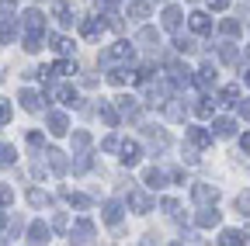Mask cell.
Here are the masks:
<instances>
[{
  "mask_svg": "<svg viewBox=\"0 0 250 246\" xmlns=\"http://www.w3.org/2000/svg\"><path fill=\"white\" fill-rule=\"evenodd\" d=\"M118 149H122V163H125V167H136V163H139V156H143L139 142H122Z\"/></svg>",
  "mask_w": 250,
  "mask_h": 246,
  "instance_id": "obj_1",
  "label": "cell"
},
{
  "mask_svg": "<svg viewBox=\"0 0 250 246\" xmlns=\"http://www.w3.org/2000/svg\"><path fill=\"white\" fill-rule=\"evenodd\" d=\"M49 132L52 135H66L70 132V121H66L62 111H49Z\"/></svg>",
  "mask_w": 250,
  "mask_h": 246,
  "instance_id": "obj_2",
  "label": "cell"
},
{
  "mask_svg": "<svg viewBox=\"0 0 250 246\" xmlns=\"http://www.w3.org/2000/svg\"><path fill=\"white\" fill-rule=\"evenodd\" d=\"M191 194H195V201H202V205H215V198H219V191L212 188V184H195Z\"/></svg>",
  "mask_w": 250,
  "mask_h": 246,
  "instance_id": "obj_3",
  "label": "cell"
},
{
  "mask_svg": "<svg viewBox=\"0 0 250 246\" xmlns=\"http://www.w3.org/2000/svg\"><path fill=\"white\" fill-rule=\"evenodd\" d=\"M219 243H223V246H240V243H250V232H243V229H223Z\"/></svg>",
  "mask_w": 250,
  "mask_h": 246,
  "instance_id": "obj_4",
  "label": "cell"
},
{
  "mask_svg": "<svg viewBox=\"0 0 250 246\" xmlns=\"http://www.w3.org/2000/svg\"><path fill=\"white\" fill-rule=\"evenodd\" d=\"M101 32H104V21H101V18H87V21L80 24V35H83V38H98Z\"/></svg>",
  "mask_w": 250,
  "mask_h": 246,
  "instance_id": "obj_5",
  "label": "cell"
},
{
  "mask_svg": "<svg viewBox=\"0 0 250 246\" xmlns=\"http://www.w3.org/2000/svg\"><path fill=\"white\" fill-rule=\"evenodd\" d=\"M52 97H56L59 104H66V108H77V90H73V87H66V83L56 87V90H52Z\"/></svg>",
  "mask_w": 250,
  "mask_h": 246,
  "instance_id": "obj_6",
  "label": "cell"
},
{
  "mask_svg": "<svg viewBox=\"0 0 250 246\" xmlns=\"http://www.w3.org/2000/svg\"><path fill=\"white\" fill-rule=\"evenodd\" d=\"M191 32H195V35H208V32H212V18L202 14V11H195V14H191Z\"/></svg>",
  "mask_w": 250,
  "mask_h": 246,
  "instance_id": "obj_7",
  "label": "cell"
},
{
  "mask_svg": "<svg viewBox=\"0 0 250 246\" xmlns=\"http://www.w3.org/2000/svg\"><path fill=\"white\" fill-rule=\"evenodd\" d=\"M21 21H24L28 32H35V35H42V28H45V21H42V14H39V11H24V14H21Z\"/></svg>",
  "mask_w": 250,
  "mask_h": 246,
  "instance_id": "obj_8",
  "label": "cell"
},
{
  "mask_svg": "<svg viewBox=\"0 0 250 246\" xmlns=\"http://www.w3.org/2000/svg\"><path fill=\"white\" fill-rule=\"evenodd\" d=\"M90 236H94V222H90V219H80V222L73 226V239H77V243H87Z\"/></svg>",
  "mask_w": 250,
  "mask_h": 246,
  "instance_id": "obj_9",
  "label": "cell"
},
{
  "mask_svg": "<svg viewBox=\"0 0 250 246\" xmlns=\"http://www.w3.org/2000/svg\"><path fill=\"white\" fill-rule=\"evenodd\" d=\"M18 101H21L24 111H39V108H42V97L35 94V90H21V97H18Z\"/></svg>",
  "mask_w": 250,
  "mask_h": 246,
  "instance_id": "obj_10",
  "label": "cell"
},
{
  "mask_svg": "<svg viewBox=\"0 0 250 246\" xmlns=\"http://www.w3.org/2000/svg\"><path fill=\"white\" fill-rule=\"evenodd\" d=\"M45 156H49V167H52L56 173H66V170H70V163H66V156H62V152H59V149H49V152H45Z\"/></svg>",
  "mask_w": 250,
  "mask_h": 246,
  "instance_id": "obj_11",
  "label": "cell"
},
{
  "mask_svg": "<svg viewBox=\"0 0 250 246\" xmlns=\"http://www.w3.org/2000/svg\"><path fill=\"white\" fill-rule=\"evenodd\" d=\"M164 28H167V32H177V28H181V11L174 4L164 7Z\"/></svg>",
  "mask_w": 250,
  "mask_h": 246,
  "instance_id": "obj_12",
  "label": "cell"
},
{
  "mask_svg": "<svg viewBox=\"0 0 250 246\" xmlns=\"http://www.w3.org/2000/svg\"><path fill=\"white\" fill-rule=\"evenodd\" d=\"M52 14H56V21H59V24H73V7L66 4V0H59V4L52 7Z\"/></svg>",
  "mask_w": 250,
  "mask_h": 246,
  "instance_id": "obj_13",
  "label": "cell"
},
{
  "mask_svg": "<svg viewBox=\"0 0 250 246\" xmlns=\"http://www.w3.org/2000/svg\"><path fill=\"white\" fill-rule=\"evenodd\" d=\"M129 205H132V208H136L139 215H146V211L153 208V201H149V198H146L143 191H132V194H129Z\"/></svg>",
  "mask_w": 250,
  "mask_h": 246,
  "instance_id": "obj_14",
  "label": "cell"
},
{
  "mask_svg": "<svg viewBox=\"0 0 250 246\" xmlns=\"http://www.w3.org/2000/svg\"><path fill=\"white\" fill-rule=\"evenodd\" d=\"M104 222L108 226H118L122 222V205L118 201H104Z\"/></svg>",
  "mask_w": 250,
  "mask_h": 246,
  "instance_id": "obj_15",
  "label": "cell"
},
{
  "mask_svg": "<svg viewBox=\"0 0 250 246\" xmlns=\"http://www.w3.org/2000/svg\"><path fill=\"white\" fill-rule=\"evenodd\" d=\"M188 139H191L198 149H208V146H212V132H205V129H191V132H188Z\"/></svg>",
  "mask_w": 250,
  "mask_h": 246,
  "instance_id": "obj_16",
  "label": "cell"
},
{
  "mask_svg": "<svg viewBox=\"0 0 250 246\" xmlns=\"http://www.w3.org/2000/svg\"><path fill=\"white\" fill-rule=\"evenodd\" d=\"M198 226H202V229L219 226V211H215V208H202V211H198Z\"/></svg>",
  "mask_w": 250,
  "mask_h": 246,
  "instance_id": "obj_17",
  "label": "cell"
},
{
  "mask_svg": "<svg viewBox=\"0 0 250 246\" xmlns=\"http://www.w3.org/2000/svg\"><path fill=\"white\" fill-rule=\"evenodd\" d=\"M28 239H31V243H49V229H45V222H31Z\"/></svg>",
  "mask_w": 250,
  "mask_h": 246,
  "instance_id": "obj_18",
  "label": "cell"
},
{
  "mask_svg": "<svg viewBox=\"0 0 250 246\" xmlns=\"http://www.w3.org/2000/svg\"><path fill=\"white\" fill-rule=\"evenodd\" d=\"M132 52H136V49H132V42H115L108 56H111V59H132Z\"/></svg>",
  "mask_w": 250,
  "mask_h": 246,
  "instance_id": "obj_19",
  "label": "cell"
},
{
  "mask_svg": "<svg viewBox=\"0 0 250 246\" xmlns=\"http://www.w3.org/2000/svg\"><path fill=\"white\" fill-rule=\"evenodd\" d=\"M170 80L177 87H188V83H191V70H188V66H170Z\"/></svg>",
  "mask_w": 250,
  "mask_h": 246,
  "instance_id": "obj_20",
  "label": "cell"
},
{
  "mask_svg": "<svg viewBox=\"0 0 250 246\" xmlns=\"http://www.w3.org/2000/svg\"><path fill=\"white\" fill-rule=\"evenodd\" d=\"M108 80H111L115 87H125V83H132V80H136V73H129V70H111Z\"/></svg>",
  "mask_w": 250,
  "mask_h": 246,
  "instance_id": "obj_21",
  "label": "cell"
},
{
  "mask_svg": "<svg viewBox=\"0 0 250 246\" xmlns=\"http://www.w3.org/2000/svg\"><path fill=\"white\" fill-rule=\"evenodd\" d=\"M101 121H104L108 129H115V125H118V111H115V104H108V101L101 104Z\"/></svg>",
  "mask_w": 250,
  "mask_h": 246,
  "instance_id": "obj_22",
  "label": "cell"
},
{
  "mask_svg": "<svg viewBox=\"0 0 250 246\" xmlns=\"http://www.w3.org/2000/svg\"><path fill=\"white\" fill-rule=\"evenodd\" d=\"M49 73H56V76H73V73H77V63H70V59H62V63L49 66Z\"/></svg>",
  "mask_w": 250,
  "mask_h": 246,
  "instance_id": "obj_23",
  "label": "cell"
},
{
  "mask_svg": "<svg viewBox=\"0 0 250 246\" xmlns=\"http://www.w3.org/2000/svg\"><path fill=\"white\" fill-rule=\"evenodd\" d=\"M49 42H52V49H56L59 56H70V52H73V42H70V38H62V35H52Z\"/></svg>",
  "mask_w": 250,
  "mask_h": 246,
  "instance_id": "obj_24",
  "label": "cell"
},
{
  "mask_svg": "<svg viewBox=\"0 0 250 246\" xmlns=\"http://www.w3.org/2000/svg\"><path fill=\"white\" fill-rule=\"evenodd\" d=\"M233 132H236V121H233V118H219V121H215V135L226 139V135H233Z\"/></svg>",
  "mask_w": 250,
  "mask_h": 246,
  "instance_id": "obj_25",
  "label": "cell"
},
{
  "mask_svg": "<svg viewBox=\"0 0 250 246\" xmlns=\"http://www.w3.org/2000/svg\"><path fill=\"white\" fill-rule=\"evenodd\" d=\"M164 184H167V173H164V170H149V173H146V188L156 191V188H164Z\"/></svg>",
  "mask_w": 250,
  "mask_h": 246,
  "instance_id": "obj_26",
  "label": "cell"
},
{
  "mask_svg": "<svg viewBox=\"0 0 250 246\" xmlns=\"http://www.w3.org/2000/svg\"><path fill=\"white\" fill-rule=\"evenodd\" d=\"M195 114H198V118H212V114H215V101H208V97L198 101V104H195Z\"/></svg>",
  "mask_w": 250,
  "mask_h": 246,
  "instance_id": "obj_27",
  "label": "cell"
},
{
  "mask_svg": "<svg viewBox=\"0 0 250 246\" xmlns=\"http://www.w3.org/2000/svg\"><path fill=\"white\" fill-rule=\"evenodd\" d=\"M18 160V152H14V146H7V142H0V167H7V163H14Z\"/></svg>",
  "mask_w": 250,
  "mask_h": 246,
  "instance_id": "obj_28",
  "label": "cell"
},
{
  "mask_svg": "<svg viewBox=\"0 0 250 246\" xmlns=\"http://www.w3.org/2000/svg\"><path fill=\"white\" fill-rule=\"evenodd\" d=\"M149 11H153V4H149V0H136V4L129 7V14H132V18H146Z\"/></svg>",
  "mask_w": 250,
  "mask_h": 246,
  "instance_id": "obj_29",
  "label": "cell"
},
{
  "mask_svg": "<svg viewBox=\"0 0 250 246\" xmlns=\"http://www.w3.org/2000/svg\"><path fill=\"white\" fill-rule=\"evenodd\" d=\"M219 101L223 104H240V87H226L223 94H219Z\"/></svg>",
  "mask_w": 250,
  "mask_h": 246,
  "instance_id": "obj_30",
  "label": "cell"
},
{
  "mask_svg": "<svg viewBox=\"0 0 250 246\" xmlns=\"http://www.w3.org/2000/svg\"><path fill=\"white\" fill-rule=\"evenodd\" d=\"M39 49H42V35L28 32V38H24V52H39Z\"/></svg>",
  "mask_w": 250,
  "mask_h": 246,
  "instance_id": "obj_31",
  "label": "cell"
},
{
  "mask_svg": "<svg viewBox=\"0 0 250 246\" xmlns=\"http://www.w3.org/2000/svg\"><path fill=\"white\" fill-rule=\"evenodd\" d=\"M236 45H223V49H219V59H223V63H236Z\"/></svg>",
  "mask_w": 250,
  "mask_h": 246,
  "instance_id": "obj_32",
  "label": "cell"
},
{
  "mask_svg": "<svg viewBox=\"0 0 250 246\" xmlns=\"http://www.w3.org/2000/svg\"><path fill=\"white\" fill-rule=\"evenodd\" d=\"M167 118L181 121V118H184V104H181V101H170V104H167Z\"/></svg>",
  "mask_w": 250,
  "mask_h": 246,
  "instance_id": "obj_33",
  "label": "cell"
},
{
  "mask_svg": "<svg viewBox=\"0 0 250 246\" xmlns=\"http://www.w3.org/2000/svg\"><path fill=\"white\" fill-rule=\"evenodd\" d=\"M174 45H177V52H184V56H188V52H195V49H198V45H195L191 38H184V35H177V42H174Z\"/></svg>",
  "mask_w": 250,
  "mask_h": 246,
  "instance_id": "obj_34",
  "label": "cell"
},
{
  "mask_svg": "<svg viewBox=\"0 0 250 246\" xmlns=\"http://www.w3.org/2000/svg\"><path fill=\"white\" fill-rule=\"evenodd\" d=\"M28 201L35 205V208H42V205H49V194H42V191L35 188V191H28Z\"/></svg>",
  "mask_w": 250,
  "mask_h": 246,
  "instance_id": "obj_35",
  "label": "cell"
},
{
  "mask_svg": "<svg viewBox=\"0 0 250 246\" xmlns=\"http://www.w3.org/2000/svg\"><path fill=\"white\" fill-rule=\"evenodd\" d=\"M87 146H90V135H87V132H77V135H73V149H77V152H83Z\"/></svg>",
  "mask_w": 250,
  "mask_h": 246,
  "instance_id": "obj_36",
  "label": "cell"
},
{
  "mask_svg": "<svg viewBox=\"0 0 250 246\" xmlns=\"http://www.w3.org/2000/svg\"><path fill=\"white\" fill-rule=\"evenodd\" d=\"M118 108H122L125 114H136V111H139V104H136L132 97H118Z\"/></svg>",
  "mask_w": 250,
  "mask_h": 246,
  "instance_id": "obj_37",
  "label": "cell"
},
{
  "mask_svg": "<svg viewBox=\"0 0 250 246\" xmlns=\"http://www.w3.org/2000/svg\"><path fill=\"white\" fill-rule=\"evenodd\" d=\"M11 201H14V191L7 188V184H0V208H7Z\"/></svg>",
  "mask_w": 250,
  "mask_h": 246,
  "instance_id": "obj_38",
  "label": "cell"
},
{
  "mask_svg": "<svg viewBox=\"0 0 250 246\" xmlns=\"http://www.w3.org/2000/svg\"><path fill=\"white\" fill-rule=\"evenodd\" d=\"M66 201H70V205H77V208H87V205H90L83 194H73V191H66Z\"/></svg>",
  "mask_w": 250,
  "mask_h": 246,
  "instance_id": "obj_39",
  "label": "cell"
},
{
  "mask_svg": "<svg viewBox=\"0 0 250 246\" xmlns=\"http://www.w3.org/2000/svg\"><path fill=\"white\" fill-rule=\"evenodd\" d=\"M136 38H139V42H146V45H153V42H156V32H153V28H143Z\"/></svg>",
  "mask_w": 250,
  "mask_h": 246,
  "instance_id": "obj_40",
  "label": "cell"
},
{
  "mask_svg": "<svg viewBox=\"0 0 250 246\" xmlns=\"http://www.w3.org/2000/svg\"><path fill=\"white\" fill-rule=\"evenodd\" d=\"M223 32H226V35H240V21H233V18L223 21Z\"/></svg>",
  "mask_w": 250,
  "mask_h": 246,
  "instance_id": "obj_41",
  "label": "cell"
},
{
  "mask_svg": "<svg viewBox=\"0 0 250 246\" xmlns=\"http://www.w3.org/2000/svg\"><path fill=\"white\" fill-rule=\"evenodd\" d=\"M7 121H11V104L0 101V125H7Z\"/></svg>",
  "mask_w": 250,
  "mask_h": 246,
  "instance_id": "obj_42",
  "label": "cell"
},
{
  "mask_svg": "<svg viewBox=\"0 0 250 246\" xmlns=\"http://www.w3.org/2000/svg\"><path fill=\"white\" fill-rule=\"evenodd\" d=\"M236 208H240L243 215H250V194H240V198H236Z\"/></svg>",
  "mask_w": 250,
  "mask_h": 246,
  "instance_id": "obj_43",
  "label": "cell"
},
{
  "mask_svg": "<svg viewBox=\"0 0 250 246\" xmlns=\"http://www.w3.org/2000/svg\"><path fill=\"white\" fill-rule=\"evenodd\" d=\"M118 146H122V142H118V135H108V139H104V152H115Z\"/></svg>",
  "mask_w": 250,
  "mask_h": 246,
  "instance_id": "obj_44",
  "label": "cell"
},
{
  "mask_svg": "<svg viewBox=\"0 0 250 246\" xmlns=\"http://www.w3.org/2000/svg\"><path fill=\"white\" fill-rule=\"evenodd\" d=\"M208 7H212V11H226L229 0H208Z\"/></svg>",
  "mask_w": 250,
  "mask_h": 246,
  "instance_id": "obj_45",
  "label": "cell"
},
{
  "mask_svg": "<svg viewBox=\"0 0 250 246\" xmlns=\"http://www.w3.org/2000/svg\"><path fill=\"white\" fill-rule=\"evenodd\" d=\"M160 205H164V211H170V215H174V211H177V201H174V198H164V201H160Z\"/></svg>",
  "mask_w": 250,
  "mask_h": 246,
  "instance_id": "obj_46",
  "label": "cell"
},
{
  "mask_svg": "<svg viewBox=\"0 0 250 246\" xmlns=\"http://www.w3.org/2000/svg\"><path fill=\"white\" fill-rule=\"evenodd\" d=\"M240 149H243V152H250V132H247V135L240 139Z\"/></svg>",
  "mask_w": 250,
  "mask_h": 246,
  "instance_id": "obj_47",
  "label": "cell"
},
{
  "mask_svg": "<svg viewBox=\"0 0 250 246\" xmlns=\"http://www.w3.org/2000/svg\"><path fill=\"white\" fill-rule=\"evenodd\" d=\"M240 114H243V118H250V101H243V104H240Z\"/></svg>",
  "mask_w": 250,
  "mask_h": 246,
  "instance_id": "obj_48",
  "label": "cell"
},
{
  "mask_svg": "<svg viewBox=\"0 0 250 246\" xmlns=\"http://www.w3.org/2000/svg\"><path fill=\"white\" fill-rule=\"evenodd\" d=\"M98 4H101V7H104V11H111V7H115V4H118V0H98Z\"/></svg>",
  "mask_w": 250,
  "mask_h": 246,
  "instance_id": "obj_49",
  "label": "cell"
},
{
  "mask_svg": "<svg viewBox=\"0 0 250 246\" xmlns=\"http://www.w3.org/2000/svg\"><path fill=\"white\" fill-rule=\"evenodd\" d=\"M247 87H250V73H247Z\"/></svg>",
  "mask_w": 250,
  "mask_h": 246,
  "instance_id": "obj_50",
  "label": "cell"
},
{
  "mask_svg": "<svg viewBox=\"0 0 250 246\" xmlns=\"http://www.w3.org/2000/svg\"><path fill=\"white\" fill-rule=\"evenodd\" d=\"M0 226H4V215H0Z\"/></svg>",
  "mask_w": 250,
  "mask_h": 246,
  "instance_id": "obj_51",
  "label": "cell"
},
{
  "mask_svg": "<svg viewBox=\"0 0 250 246\" xmlns=\"http://www.w3.org/2000/svg\"><path fill=\"white\" fill-rule=\"evenodd\" d=\"M247 59H250V49H247Z\"/></svg>",
  "mask_w": 250,
  "mask_h": 246,
  "instance_id": "obj_52",
  "label": "cell"
}]
</instances>
